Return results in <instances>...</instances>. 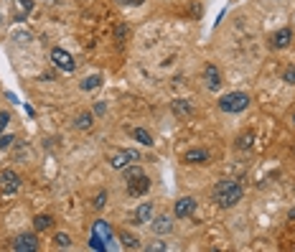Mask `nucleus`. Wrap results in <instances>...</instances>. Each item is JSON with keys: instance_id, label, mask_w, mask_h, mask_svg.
Listing matches in <instances>:
<instances>
[{"instance_id": "nucleus-1", "label": "nucleus", "mask_w": 295, "mask_h": 252, "mask_svg": "<svg viewBox=\"0 0 295 252\" xmlns=\"http://www.w3.org/2000/svg\"><path fill=\"white\" fill-rule=\"evenodd\" d=\"M214 201H217L219 206H224V209L239 204V201H242V186H239L237 181H232V179L219 181V184L214 186Z\"/></svg>"}, {"instance_id": "nucleus-2", "label": "nucleus", "mask_w": 295, "mask_h": 252, "mask_svg": "<svg viewBox=\"0 0 295 252\" xmlns=\"http://www.w3.org/2000/svg\"><path fill=\"white\" fill-rule=\"evenodd\" d=\"M249 107V95L244 92H229L219 100V110L222 112H229V115H237V112H244Z\"/></svg>"}, {"instance_id": "nucleus-3", "label": "nucleus", "mask_w": 295, "mask_h": 252, "mask_svg": "<svg viewBox=\"0 0 295 252\" xmlns=\"http://www.w3.org/2000/svg\"><path fill=\"white\" fill-rule=\"evenodd\" d=\"M133 160H138V153L135 150H112L110 153V165L122 171V168H128Z\"/></svg>"}, {"instance_id": "nucleus-4", "label": "nucleus", "mask_w": 295, "mask_h": 252, "mask_svg": "<svg viewBox=\"0 0 295 252\" xmlns=\"http://www.w3.org/2000/svg\"><path fill=\"white\" fill-rule=\"evenodd\" d=\"M51 61H54L61 71H69V74L76 69V61H74V59H71V54H69V51H64V49H54V51H51Z\"/></svg>"}, {"instance_id": "nucleus-5", "label": "nucleus", "mask_w": 295, "mask_h": 252, "mask_svg": "<svg viewBox=\"0 0 295 252\" xmlns=\"http://www.w3.org/2000/svg\"><path fill=\"white\" fill-rule=\"evenodd\" d=\"M0 189L6 194H16L21 189V176L16 171H11V168H6V171L0 174Z\"/></svg>"}, {"instance_id": "nucleus-6", "label": "nucleus", "mask_w": 295, "mask_h": 252, "mask_svg": "<svg viewBox=\"0 0 295 252\" xmlns=\"http://www.w3.org/2000/svg\"><path fill=\"white\" fill-rule=\"evenodd\" d=\"M11 249H16V252H36L38 249V239H36V234H21V237L13 239Z\"/></svg>"}, {"instance_id": "nucleus-7", "label": "nucleus", "mask_w": 295, "mask_h": 252, "mask_svg": "<svg viewBox=\"0 0 295 252\" xmlns=\"http://www.w3.org/2000/svg\"><path fill=\"white\" fill-rule=\"evenodd\" d=\"M204 81H206V87L212 90V92H219V90H222V74H219V69H217L214 64H206V69H204Z\"/></svg>"}, {"instance_id": "nucleus-8", "label": "nucleus", "mask_w": 295, "mask_h": 252, "mask_svg": "<svg viewBox=\"0 0 295 252\" xmlns=\"http://www.w3.org/2000/svg\"><path fill=\"white\" fill-rule=\"evenodd\" d=\"M150 191V179L143 174V176H138V179H133V181H128V194L130 196H145Z\"/></svg>"}, {"instance_id": "nucleus-9", "label": "nucleus", "mask_w": 295, "mask_h": 252, "mask_svg": "<svg viewBox=\"0 0 295 252\" xmlns=\"http://www.w3.org/2000/svg\"><path fill=\"white\" fill-rule=\"evenodd\" d=\"M193 212H196V199L183 196V199L176 201V217H178V219H188Z\"/></svg>"}, {"instance_id": "nucleus-10", "label": "nucleus", "mask_w": 295, "mask_h": 252, "mask_svg": "<svg viewBox=\"0 0 295 252\" xmlns=\"http://www.w3.org/2000/svg\"><path fill=\"white\" fill-rule=\"evenodd\" d=\"M148 222H153V204H150V201H143V204L135 209L133 224H148Z\"/></svg>"}, {"instance_id": "nucleus-11", "label": "nucleus", "mask_w": 295, "mask_h": 252, "mask_svg": "<svg viewBox=\"0 0 295 252\" xmlns=\"http://www.w3.org/2000/svg\"><path fill=\"white\" fill-rule=\"evenodd\" d=\"M171 112H173L176 117H181V120H188V117L193 115V105H191L188 100H173V102H171Z\"/></svg>"}, {"instance_id": "nucleus-12", "label": "nucleus", "mask_w": 295, "mask_h": 252, "mask_svg": "<svg viewBox=\"0 0 295 252\" xmlns=\"http://www.w3.org/2000/svg\"><path fill=\"white\" fill-rule=\"evenodd\" d=\"M183 163H191V165H201V163H209V153L204 148H191L183 153Z\"/></svg>"}, {"instance_id": "nucleus-13", "label": "nucleus", "mask_w": 295, "mask_h": 252, "mask_svg": "<svg viewBox=\"0 0 295 252\" xmlns=\"http://www.w3.org/2000/svg\"><path fill=\"white\" fill-rule=\"evenodd\" d=\"M290 41H292V31L290 28H280L275 36H272V49H287L290 46Z\"/></svg>"}, {"instance_id": "nucleus-14", "label": "nucleus", "mask_w": 295, "mask_h": 252, "mask_svg": "<svg viewBox=\"0 0 295 252\" xmlns=\"http://www.w3.org/2000/svg\"><path fill=\"white\" fill-rule=\"evenodd\" d=\"M150 229H153L155 234H168V232L173 229V222H171V217H168V214H160V217H155V219H153Z\"/></svg>"}, {"instance_id": "nucleus-15", "label": "nucleus", "mask_w": 295, "mask_h": 252, "mask_svg": "<svg viewBox=\"0 0 295 252\" xmlns=\"http://www.w3.org/2000/svg\"><path fill=\"white\" fill-rule=\"evenodd\" d=\"M13 11H16V18L23 21L33 11V0H13Z\"/></svg>"}, {"instance_id": "nucleus-16", "label": "nucleus", "mask_w": 295, "mask_h": 252, "mask_svg": "<svg viewBox=\"0 0 295 252\" xmlns=\"http://www.w3.org/2000/svg\"><path fill=\"white\" fill-rule=\"evenodd\" d=\"M54 227V217L51 214H38L36 219H33V229L36 232H46V229H51Z\"/></svg>"}, {"instance_id": "nucleus-17", "label": "nucleus", "mask_w": 295, "mask_h": 252, "mask_svg": "<svg viewBox=\"0 0 295 252\" xmlns=\"http://www.w3.org/2000/svg\"><path fill=\"white\" fill-rule=\"evenodd\" d=\"M133 138H135L138 143H143V145H148V148L153 145V135H150V133H148L145 128H135V130H133Z\"/></svg>"}, {"instance_id": "nucleus-18", "label": "nucleus", "mask_w": 295, "mask_h": 252, "mask_svg": "<svg viewBox=\"0 0 295 252\" xmlns=\"http://www.w3.org/2000/svg\"><path fill=\"white\" fill-rule=\"evenodd\" d=\"M92 122H94L92 112H81V115L76 117V122H74V125H76L79 130H89V128H92Z\"/></svg>"}, {"instance_id": "nucleus-19", "label": "nucleus", "mask_w": 295, "mask_h": 252, "mask_svg": "<svg viewBox=\"0 0 295 252\" xmlns=\"http://www.w3.org/2000/svg\"><path fill=\"white\" fill-rule=\"evenodd\" d=\"M100 84H102V76H100V74H92V76H87V79H81V90L89 92V90H97Z\"/></svg>"}, {"instance_id": "nucleus-20", "label": "nucleus", "mask_w": 295, "mask_h": 252, "mask_svg": "<svg viewBox=\"0 0 295 252\" xmlns=\"http://www.w3.org/2000/svg\"><path fill=\"white\" fill-rule=\"evenodd\" d=\"M120 242H122V247H128V249H138L140 244H138V237L135 234H128V232H120Z\"/></svg>"}, {"instance_id": "nucleus-21", "label": "nucleus", "mask_w": 295, "mask_h": 252, "mask_svg": "<svg viewBox=\"0 0 295 252\" xmlns=\"http://www.w3.org/2000/svg\"><path fill=\"white\" fill-rule=\"evenodd\" d=\"M252 143H255V135H252V133H242V135L237 138V148H239V150L252 148Z\"/></svg>"}, {"instance_id": "nucleus-22", "label": "nucleus", "mask_w": 295, "mask_h": 252, "mask_svg": "<svg viewBox=\"0 0 295 252\" xmlns=\"http://www.w3.org/2000/svg\"><path fill=\"white\" fill-rule=\"evenodd\" d=\"M122 171H125V184L138 179V176H143V168H138V165H128V168H122Z\"/></svg>"}, {"instance_id": "nucleus-23", "label": "nucleus", "mask_w": 295, "mask_h": 252, "mask_svg": "<svg viewBox=\"0 0 295 252\" xmlns=\"http://www.w3.org/2000/svg\"><path fill=\"white\" fill-rule=\"evenodd\" d=\"M54 242H56V247H69V244H71V237L64 234V232H59V234L54 237Z\"/></svg>"}, {"instance_id": "nucleus-24", "label": "nucleus", "mask_w": 295, "mask_h": 252, "mask_svg": "<svg viewBox=\"0 0 295 252\" xmlns=\"http://www.w3.org/2000/svg\"><path fill=\"white\" fill-rule=\"evenodd\" d=\"M165 249H168L165 242H153V244H148V252H165Z\"/></svg>"}, {"instance_id": "nucleus-25", "label": "nucleus", "mask_w": 295, "mask_h": 252, "mask_svg": "<svg viewBox=\"0 0 295 252\" xmlns=\"http://www.w3.org/2000/svg\"><path fill=\"white\" fill-rule=\"evenodd\" d=\"M130 31H128V26H125V23H120L117 26V31H115V36H117V41H125V36H128Z\"/></svg>"}, {"instance_id": "nucleus-26", "label": "nucleus", "mask_w": 295, "mask_h": 252, "mask_svg": "<svg viewBox=\"0 0 295 252\" xmlns=\"http://www.w3.org/2000/svg\"><path fill=\"white\" fill-rule=\"evenodd\" d=\"M13 140H16V135H0V150L8 148V145H13Z\"/></svg>"}, {"instance_id": "nucleus-27", "label": "nucleus", "mask_w": 295, "mask_h": 252, "mask_svg": "<svg viewBox=\"0 0 295 252\" xmlns=\"http://www.w3.org/2000/svg\"><path fill=\"white\" fill-rule=\"evenodd\" d=\"M11 122V115L8 112H0V133H6V125Z\"/></svg>"}, {"instance_id": "nucleus-28", "label": "nucleus", "mask_w": 295, "mask_h": 252, "mask_svg": "<svg viewBox=\"0 0 295 252\" xmlns=\"http://www.w3.org/2000/svg\"><path fill=\"white\" fill-rule=\"evenodd\" d=\"M105 199H107V191H100L97 199H94V209H102L105 206Z\"/></svg>"}, {"instance_id": "nucleus-29", "label": "nucleus", "mask_w": 295, "mask_h": 252, "mask_svg": "<svg viewBox=\"0 0 295 252\" xmlns=\"http://www.w3.org/2000/svg\"><path fill=\"white\" fill-rule=\"evenodd\" d=\"M285 81H287V84H295V66L285 69Z\"/></svg>"}, {"instance_id": "nucleus-30", "label": "nucleus", "mask_w": 295, "mask_h": 252, "mask_svg": "<svg viewBox=\"0 0 295 252\" xmlns=\"http://www.w3.org/2000/svg\"><path fill=\"white\" fill-rule=\"evenodd\" d=\"M120 3H128V6H143V0H120Z\"/></svg>"}, {"instance_id": "nucleus-31", "label": "nucleus", "mask_w": 295, "mask_h": 252, "mask_svg": "<svg viewBox=\"0 0 295 252\" xmlns=\"http://www.w3.org/2000/svg\"><path fill=\"white\" fill-rule=\"evenodd\" d=\"M292 122H295V115H292Z\"/></svg>"}]
</instances>
